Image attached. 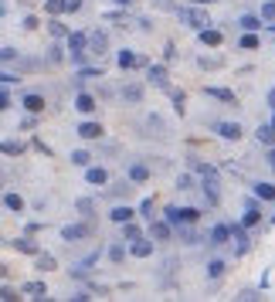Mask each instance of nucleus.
I'll use <instances>...</instances> for the list:
<instances>
[{
    "mask_svg": "<svg viewBox=\"0 0 275 302\" xmlns=\"http://www.w3.org/2000/svg\"><path fill=\"white\" fill-rule=\"evenodd\" d=\"M177 17H180V21L187 24V27H190L194 34H197V31H204V27H214V21L207 17L204 7H201V4H190V0H187L183 7H177Z\"/></svg>",
    "mask_w": 275,
    "mask_h": 302,
    "instance_id": "obj_1",
    "label": "nucleus"
},
{
    "mask_svg": "<svg viewBox=\"0 0 275 302\" xmlns=\"http://www.w3.org/2000/svg\"><path fill=\"white\" fill-rule=\"evenodd\" d=\"M163 217L173 228H180V224H197L201 221V211L197 207H177V204H170V207H163Z\"/></svg>",
    "mask_w": 275,
    "mask_h": 302,
    "instance_id": "obj_2",
    "label": "nucleus"
},
{
    "mask_svg": "<svg viewBox=\"0 0 275 302\" xmlns=\"http://www.w3.org/2000/svg\"><path fill=\"white\" fill-rule=\"evenodd\" d=\"M252 228H245L241 221L231 224V241H234V258H245L248 251H252V235H248Z\"/></svg>",
    "mask_w": 275,
    "mask_h": 302,
    "instance_id": "obj_3",
    "label": "nucleus"
},
{
    "mask_svg": "<svg viewBox=\"0 0 275 302\" xmlns=\"http://www.w3.org/2000/svg\"><path fill=\"white\" fill-rule=\"evenodd\" d=\"M262 197H245V211H241V224H245V228H258V224H262Z\"/></svg>",
    "mask_w": 275,
    "mask_h": 302,
    "instance_id": "obj_4",
    "label": "nucleus"
},
{
    "mask_svg": "<svg viewBox=\"0 0 275 302\" xmlns=\"http://www.w3.org/2000/svg\"><path fill=\"white\" fill-rule=\"evenodd\" d=\"M115 65L123 68V71H136V68H149V61L143 55H136L133 48H119L115 51Z\"/></svg>",
    "mask_w": 275,
    "mask_h": 302,
    "instance_id": "obj_5",
    "label": "nucleus"
},
{
    "mask_svg": "<svg viewBox=\"0 0 275 302\" xmlns=\"http://www.w3.org/2000/svg\"><path fill=\"white\" fill-rule=\"evenodd\" d=\"M211 129H214L221 139H228V143H238L241 136H245L241 123H231V119H214V123H211Z\"/></svg>",
    "mask_w": 275,
    "mask_h": 302,
    "instance_id": "obj_6",
    "label": "nucleus"
},
{
    "mask_svg": "<svg viewBox=\"0 0 275 302\" xmlns=\"http://www.w3.org/2000/svg\"><path fill=\"white\" fill-rule=\"evenodd\" d=\"M75 133H78V139H85V143H95V139H102V136H105V126L95 123V119H85V123L75 126Z\"/></svg>",
    "mask_w": 275,
    "mask_h": 302,
    "instance_id": "obj_7",
    "label": "nucleus"
},
{
    "mask_svg": "<svg viewBox=\"0 0 275 302\" xmlns=\"http://www.w3.org/2000/svg\"><path fill=\"white\" fill-rule=\"evenodd\" d=\"M201 191H204L207 207H218L221 204V177H201Z\"/></svg>",
    "mask_w": 275,
    "mask_h": 302,
    "instance_id": "obj_8",
    "label": "nucleus"
},
{
    "mask_svg": "<svg viewBox=\"0 0 275 302\" xmlns=\"http://www.w3.org/2000/svg\"><path fill=\"white\" fill-rule=\"evenodd\" d=\"M92 79H105V68L102 65H85V68H75V75H71L75 89H85V82H92Z\"/></svg>",
    "mask_w": 275,
    "mask_h": 302,
    "instance_id": "obj_9",
    "label": "nucleus"
},
{
    "mask_svg": "<svg viewBox=\"0 0 275 302\" xmlns=\"http://www.w3.org/2000/svg\"><path fill=\"white\" fill-rule=\"evenodd\" d=\"M231 241V224L228 221H218L211 231H207V245L211 248H224Z\"/></svg>",
    "mask_w": 275,
    "mask_h": 302,
    "instance_id": "obj_10",
    "label": "nucleus"
},
{
    "mask_svg": "<svg viewBox=\"0 0 275 302\" xmlns=\"http://www.w3.org/2000/svg\"><path fill=\"white\" fill-rule=\"evenodd\" d=\"M126 177L139 187V183H146V180L153 177V170H149V163H143V160H129L126 163Z\"/></svg>",
    "mask_w": 275,
    "mask_h": 302,
    "instance_id": "obj_11",
    "label": "nucleus"
},
{
    "mask_svg": "<svg viewBox=\"0 0 275 302\" xmlns=\"http://www.w3.org/2000/svg\"><path fill=\"white\" fill-rule=\"evenodd\" d=\"M173 231H177V228H173L167 217H153V221H149V238H153V241H170Z\"/></svg>",
    "mask_w": 275,
    "mask_h": 302,
    "instance_id": "obj_12",
    "label": "nucleus"
},
{
    "mask_svg": "<svg viewBox=\"0 0 275 302\" xmlns=\"http://www.w3.org/2000/svg\"><path fill=\"white\" fill-rule=\"evenodd\" d=\"M71 105H75V109H78L82 116H92V112L99 109V99H95V95H92V92L78 89V92H75V102H71Z\"/></svg>",
    "mask_w": 275,
    "mask_h": 302,
    "instance_id": "obj_13",
    "label": "nucleus"
},
{
    "mask_svg": "<svg viewBox=\"0 0 275 302\" xmlns=\"http://www.w3.org/2000/svg\"><path fill=\"white\" fill-rule=\"evenodd\" d=\"M119 102H123V105H139V102H143V85H139V82H126V85L119 89Z\"/></svg>",
    "mask_w": 275,
    "mask_h": 302,
    "instance_id": "obj_14",
    "label": "nucleus"
},
{
    "mask_svg": "<svg viewBox=\"0 0 275 302\" xmlns=\"http://www.w3.org/2000/svg\"><path fill=\"white\" fill-rule=\"evenodd\" d=\"M58 235H61V241L75 245V241H82V238H89V235H92V228H89V224H65Z\"/></svg>",
    "mask_w": 275,
    "mask_h": 302,
    "instance_id": "obj_15",
    "label": "nucleus"
},
{
    "mask_svg": "<svg viewBox=\"0 0 275 302\" xmlns=\"http://www.w3.org/2000/svg\"><path fill=\"white\" fill-rule=\"evenodd\" d=\"M17 292H21V295H27V299H48V285H45L41 279L21 282V285H17Z\"/></svg>",
    "mask_w": 275,
    "mask_h": 302,
    "instance_id": "obj_16",
    "label": "nucleus"
},
{
    "mask_svg": "<svg viewBox=\"0 0 275 302\" xmlns=\"http://www.w3.org/2000/svg\"><path fill=\"white\" fill-rule=\"evenodd\" d=\"M187 170H194L197 177H221L218 167H214V163H207V160H201V157H187Z\"/></svg>",
    "mask_w": 275,
    "mask_h": 302,
    "instance_id": "obj_17",
    "label": "nucleus"
},
{
    "mask_svg": "<svg viewBox=\"0 0 275 302\" xmlns=\"http://www.w3.org/2000/svg\"><path fill=\"white\" fill-rule=\"evenodd\" d=\"M85 183H89V187H109V170L95 167V163L85 167Z\"/></svg>",
    "mask_w": 275,
    "mask_h": 302,
    "instance_id": "obj_18",
    "label": "nucleus"
},
{
    "mask_svg": "<svg viewBox=\"0 0 275 302\" xmlns=\"http://www.w3.org/2000/svg\"><path fill=\"white\" fill-rule=\"evenodd\" d=\"M136 217H139V211L129 207V204H115L112 211H109V221L112 224H126V221H136Z\"/></svg>",
    "mask_w": 275,
    "mask_h": 302,
    "instance_id": "obj_19",
    "label": "nucleus"
},
{
    "mask_svg": "<svg viewBox=\"0 0 275 302\" xmlns=\"http://www.w3.org/2000/svg\"><path fill=\"white\" fill-rule=\"evenodd\" d=\"M7 245H11V248H17L21 255H34V258L41 255V248L34 245V238H31V235H17V238H11Z\"/></svg>",
    "mask_w": 275,
    "mask_h": 302,
    "instance_id": "obj_20",
    "label": "nucleus"
},
{
    "mask_svg": "<svg viewBox=\"0 0 275 302\" xmlns=\"http://www.w3.org/2000/svg\"><path fill=\"white\" fill-rule=\"evenodd\" d=\"M153 248H156L153 238H136V241H129V255L133 258H153Z\"/></svg>",
    "mask_w": 275,
    "mask_h": 302,
    "instance_id": "obj_21",
    "label": "nucleus"
},
{
    "mask_svg": "<svg viewBox=\"0 0 275 302\" xmlns=\"http://www.w3.org/2000/svg\"><path fill=\"white\" fill-rule=\"evenodd\" d=\"M204 95H207V99L224 102V105H238V95H234L231 89H221V85H204Z\"/></svg>",
    "mask_w": 275,
    "mask_h": 302,
    "instance_id": "obj_22",
    "label": "nucleus"
},
{
    "mask_svg": "<svg viewBox=\"0 0 275 302\" xmlns=\"http://www.w3.org/2000/svg\"><path fill=\"white\" fill-rule=\"evenodd\" d=\"M234 24H238L241 31H258V34H262V31H265V24H268V21H265L262 14H241V17H238Z\"/></svg>",
    "mask_w": 275,
    "mask_h": 302,
    "instance_id": "obj_23",
    "label": "nucleus"
},
{
    "mask_svg": "<svg viewBox=\"0 0 275 302\" xmlns=\"http://www.w3.org/2000/svg\"><path fill=\"white\" fill-rule=\"evenodd\" d=\"M146 79L153 82L156 89H170V85H167V79H170V75H167V65H160V61H153V65L146 68Z\"/></svg>",
    "mask_w": 275,
    "mask_h": 302,
    "instance_id": "obj_24",
    "label": "nucleus"
},
{
    "mask_svg": "<svg viewBox=\"0 0 275 302\" xmlns=\"http://www.w3.org/2000/svg\"><path fill=\"white\" fill-rule=\"evenodd\" d=\"M21 105H24L27 112H34V116H41L48 102H45V95H37V92H24V95H21Z\"/></svg>",
    "mask_w": 275,
    "mask_h": 302,
    "instance_id": "obj_25",
    "label": "nucleus"
},
{
    "mask_svg": "<svg viewBox=\"0 0 275 302\" xmlns=\"http://www.w3.org/2000/svg\"><path fill=\"white\" fill-rule=\"evenodd\" d=\"M89 48H92V55H105V51H109V31H92Z\"/></svg>",
    "mask_w": 275,
    "mask_h": 302,
    "instance_id": "obj_26",
    "label": "nucleus"
},
{
    "mask_svg": "<svg viewBox=\"0 0 275 302\" xmlns=\"http://www.w3.org/2000/svg\"><path fill=\"white\" fill-rule=\"evenodd\" d=\"M252 194H255V197H262L265 204H275V183H268V180H255Z\"/></svg>",
    "mask_w": 275,
    "mask_h": 302,
    "instance_id": "obj_27",
    "label": "nucleus"
},
{
    "mask_svg": "<svg viewBox=\"0 0 275 302\" xmlns=\"http://www.w3.org/2000/svg\"><path fill=\"white\" fill-rule=\"evenodd\" d=\"M255 139H258V146H262V149L275 146V126H272V123H262L258 129H255Z\"/></svg>",
    "mask_w": 275,
    "mask_h": 302,
    "instance_id": "obj_28",
    "label": "nucleus"
},
{
    "mask_svg": "<svg viewBox=\"0 0 275 302\" xmlns=\"http://www.w3.org/2000/svg\"><path fill=\"white\" fill-rule=\"evenodd\" d=\"M48 34H51L55 41H65V37L71 34V27L61 21V17H48Z\"/></svg>",
    "mask_w": 275,
    "mask_h": 302,
    "instance_id": "obj_29",
    "label": "nucleus"
},
{
    "mask_svg": "<svg viewBox=\"0 0 275 302\" xmlns=\"http://www.w3.org/2000/svg\"><path fill=\"white\" fill-rule=\"evenodd\" d=\"M197 41L207 48H221V41H224V34L218 31V27H204V31H197Z\"/></svg>",
    "mask_w": 275,
    "mask_h": 302,
    "instance_id": "obj_30",
    "label": "nucleus"
},
{
    "mask_svg": "<svg viewBox=\"0 0 275 302\" xmlns=\"http://www.w3.org/2000/svg\"><path fill=\"white\" fill-rule=\"evenodd\" d=\"M65 45H68V51H92L89 48V34L85 31H71L68 37H65Z\"/></svg>",
    "mask_w": 275,
    "mask_h": 302,
    "instance_id": "obj_31",
    "label": "nucleus"
},
{
    "mask_svg": "<svg viewBox=\"0 0 275 302\" xmlns=\"http://www.w3.org/2000/svg\"><path fill=\"white\" fill-rule=\"evenodd\" d=\"M126 245H129V241H123V238H119V241H112V245L105 248V255H109V261H112V265H123V261H126Z\"/></svg>",
    "mask_w": 275,
    "mask_h": 302,
    "instance_id": "obj_32",
    "label": "nucleus"
},
{
    "mask_svg": "<svg viewBox=\"0 0 275 302\" xmlns=\"http://www.w3.org/2000/svg\"><path fill=\"white\" fill-rule=\"evenodd\" d=\"M4 207H7L11 214H24V207H27V204H24V197H21L17 191H7V194H4Z\"/></svg>",
    "mask_w": 275,
    "mask_h": 302,
    "instance_id": "obj_33",
    "label": "nucleus"
},
{
    "mask_svg": "<svg viewBox=\"0 0 275 302\" xmlns=\"http://www.w3.org/2000/svg\"><path fill=\"white\" fill-rule=\"evenodd\" d=\"M133 187H136V183H133L129 177H123L119 183H112V187L105 191V197H129V191H133Z\"/></svg>",
    "mask_w": 275,
    "mask_h": 302,
    "instance_id": "obj_34",
    "label": "nucleus"
},
{
    "mask_svg": "<svg viewBox=\"0 0 275 302\" xmlns=\"http://www.w3.org/2000/svg\"><path fill=\"white\" fill-rule=\"evenodd\" d=\"M119 238L123 241H136V238H143V228L136 221H126V224H119Z\"/></svg>",
    "mask_w": 275,
    "mask_h": 302,
    "instance_id": "obj_35",
    "label": "nucleus"
},
{
    "mask_svg": "<svg viewBox=\"0 0 275 302\" xmlns=\"http://www.w3.org/2000/svg\"><path fill=\"white\" fill-rule=\"evenodd\" d=\"M224 272H228V261H224V258H211V261H207V279L211 282H218Z\"/></svg>",
    "mask_w": 275,
    "mask_h": 302,
    "instance_id": "obj_36",
    "label": "nucleus"
},
{
    "mask_svg": "<svg viewBox=\"0 0 275 302\" xmlns=\"http://www.w3.org/2000/svg\"><path fill=\"white\" fill-rule=\"evenodd\" d=\"M61 61H68V45H48V65H61Z\"/></svg>",
    "mask_w": 275,
    "mask_h": 302,
    "instance_id": "obj_37",
    "label": "nucleus"
},
{
    "mask_svg": "<svg viewBox=\"0 0 275 302\" xmlns=\"http://www.w3.org/2000/svg\"><path fill=\"white\" fill-rule=\"evenodd\" d=\"M197 68H204V71H218V68H224V58H218V55H201V58H197Z\"/></svg>",
    "mask_w": 275,
    "mask_h": 302,
    "instance_id": "obj_38",
    "label": "nucleus"
},
{
    "mask_svg": "<svg viewBox=\"0 0 275 302\" xmlns=\"http://www.w3.org/2000/svg\"><path fill=\"white\" fill-rule=\"evenodd\" d=\"M45 14H48V17H61V14H68V0H45Z\"/></svg>",
    "mask_w": 275,
    "mask_h": 302,
    "instance_id": "obj_39",
    "label": "nucleus"
},
{
    "mask_svg": "<svg viewBox=\"0 0 275 302\" xmlns=\"http://www.w3.org/2000/svg\"><path fill=\"white\" fill-rule=\"evenodd\" d=\"M258 45H262L258 31H245V34L238 37V48H241V51H252V48H258Z\"/></svg>",
    "mask_w": 275,
    "mask_h": 302,
    "instance_id": "obj_40",
    "label": "nucleus"
},
{
    "mask_svg": "<svg viewBox=\"0 0 275 302\" xmlns=\"http://www.w3.org/2000/svg\"><path fill=\"white\" fill-rule=\"evenodd\" d=\"M75 211L89 221V217H95V201H92V197H78V201H75Z\"/></svg>",
    "mask_w": 275,
    "mask_h": 302,
    "instance_id": "obj_41",
    "label": "nucleus"
},
{
    "mask_svg": "<svg viewBox=\"0 0 275 302\" xmlns=\"http://www.w3.org/2000/svg\"><path fill=\"white\" fill-rule=\"evenodd\" d=\"M177 235H180L183 245H197V241H207V238H201L197 231H190V224H180V228H177Z\"/></svg>",
    "mask_w": 275,
    "mask_h": 302,
    "instance_id": "obj_42",
    "label": "nucleus"
},
{
    "mask_svg": "<svg viewBox=\"0 0 275 302\" xmlns=\"http://www.w3.org/2000/svg\"><path fill=\"white\" fill-rule=\"evenodd\" d=\"M71 167H82V170H85V167H92V153H89V149H71Z\"/></svg>",
    "mask_w": 275,
    "mask_h": 302,
    "instance_id": "obj_43",
    "label": "nucleus"
},
{
    "mask_svg": "<svg viewBox=\"0 0 275 302\" xmlns=\"http://www.w3.org/2000/svg\"><path fill=\"white\" fill-rule=\"evenodd\" d=\"M136 211H139V217H143V221H153V217H156V214H153V211H156V204H153V197H143Z\"/></svg>",
    "mask_w": 275,
    "mask_h": 302,
    "instance_id": "obj_44",
    "label": "nucleus"
},
{
    "mask_svg": "<svg viewBox=\"0 0 275 302\" xmlns=\"http://www.w3.org/2000/svg\"><path fill=\"white\" fill-rule=\"evenodd\" d=\"M89 55H92V51H68L71 68H85V65H89Z\"/></svg>",
    "mask_w": 275,
    "mask_h": 302,
    "instance_id": "obj_45",
    "label": "nucleus"
},
{
    "mask_svg": "<svg viewBox=\"0 0 275 302\" xmlns=\"http://www.w3.org/2000/svg\"><path fill=\"white\" fill-rule=\"evenodd\" d=\"M262 292H265L262 285H258V289H241L234 299H241V302H258V299H262Z\"/></svg>",
    "mask_w": 275,
    "mask_h": 302,
    "instance_id": "obj_46",
    "label": "nucleus"
},
{
    "mask_svg": "<svg viewBox=\"0 0 275 302\" xmlns=\"http://www.w3.org/2000/svg\"><path fill=\"white\" fill-rule=\"evenodd\" d=\"M37 269H41V272H51V269H58L55 255H48V251H41V255H37Z\"/></svg>",
    "mask_w": 275,
    "mask_h": 302,
    "instance_id": "obj_47",
    "label": "nucleus"
},
{
    "mask_svg": "<svg viewBox=\"0 0 275 302\" xmlns=\"http://www.w3.org/2000/svg\"><path fill=\"white\" fill-rule=\"evenodd\" d=\"M177 191H194V170H187L177 177Z\"/></svg>",
    "mask_w": 275,
    "mask_h": 302,
    "instance_id": "obj_48",
    "label": "nucleus"
},
{
    "mask_svg": "<svg viewBox=\"0 0 275 302\" xmlns=\"http://www.w3.org/2000/svg\"><path fill=\"white\" fill-rule=\"evenodd\" d=\"M0 58H4V65H14V58H21V51H17L14 45H4L0 48Z\"/></svg>",
    "mask_w": 275,
    "mask_h": 302,
    "instance_id": "obj_49",
    "label": "nucleus"
},
{
    "mask_svg": "<svg viewBox=\"0 0 275 302\" xmlns=\"http://www.w3.org/2000/svg\"><path fill=\"white\" fill-rule=\"evenodd\" d=\"M258 14L272 24V21H275V0H262V11H258Z\"/></svg>",
    "mask_w": 275,
    "mask_h": 302,
    "instance_id": "obj_50",
    "label": "nucleus"
},
{
    "mask_svg": "<svg viewBox=\"0 0 275 302\" xmlns=\"http://www.w3.org/2000/svg\"><path fill=\"white\" fill-rule=\"evenodd\" d=\"M170 99H173V109L183 116V105H187V92H170Z\"/></svg>",
    "mask_w": 275,
    "mask_h": 302,
    "instance_id": "obj_51",
    "label": "nucleus"
},
{
    "mask_svg": "<svg viewBox=\"0 0 275 302\" xmlns=\"http://www.w3.org/2000/svg\"><path fill=\"white\" fill-rule=\"evenodd\" d=\"M24 153V143H4V157H17Z\"/></svg>",
    "mask_w": 275,
    "mask_h": 302,
    "instance_id": "obj_52",
    "label": "nucleus"
},
{
    "mask_svg": "<svg viewBox=\"0 0 275 302\" xmlns=\"http://www.w3.org/2000/svg\"><path fill=\"white\" fill-rule=\"evenodd\" d=\"M0 79H4V85H14V82H21V75H14L11 65H4V75H0Z\"/></svg>",
    "mask_w": 275,
    "mask_h": 302,
    "instance_id": "obj_53",
    "label": "nucleus"
},
{
    "mask_svg": "<svg viewBox=\"0 0 275 302\" xmlns=\"http://www.w3.org/2000/svg\"><path fill=\"white\" fill-rule=\"evenodd\" d=\"M177 55H180V51H177V45H173V41H167V48H163V58H167V61H173Z\"/></svg>",
    "mask_w": 275,
    "mask_h": 302,
    "instance_id": "obj_54",
    "label": "nucleus"
},
{
    "mask_svg": "<svg viewBox=\"0 0 275 302\" xmlns=\"http://www.w3.org/2000/svg\"><path fill=\"white\" fill-rule=\"evenodd\" d=\"M71 299H75V302H89L92 292H89V289H78V292H71Z\"/></svg>",
    "mask_w": 275,
    "mask_h": 302,
    "instance_id": "obj_55",
    "label": "nucleus"
},
{
    "mask_svg": "<svg viewBox=\"0 0 275 302\" xmlns=\"http://www.w3.org/2000/svg\"><path fill=\"white\" fill-rule=\"evenodd\" d=\"M34 27H37V17H34V14H27V17H24V31H34Z\"/></svg>",
    "mask_w": 275,
    "mask_h": 302,
    "instance_id": "obj_56",
    "label": "nucleus"
},
{
    "mask_svg": "<svg viewBox=\"0 0 275 302\" xmlns=\"http://www.w3.org/2000/svg\"><path fill=\"white\" fill-rule=\"evenodd\" d=\"M85 7V0H68V14H78Z\"/></svg>",
    "mask_w": 275,
    "mask_h": 302,
    "instance_id": "obj_57",
    "label": "nucleus"
},
{
    "mask_svg": "<svg viewBox=\"0 0 275 302\" xmlns=\"http://www.w3.org/2000/svg\"><path fill=\"white\" fill-rule=\"evenodd\" d=\"M265 157H268V167H272V173H275V146H268V149H265Z\"/></svg>",
    "mask_w": 275,
    "mask_h": 302,
    "instance_id": "obj_58",
    "label": "nucleus"
},
{
    "mask_svg": "<svg viewBox=\"0 0 275 302\" xmlns=\"http://www.w3.org/2000/svg\"><path fill=\"white\" fill-rule=\"evenodd\" d=\"M0 299H4V302H11V299H17V295H14L11 285H4V295H0Z\"/></svg>",
    "mask_w": 275,
    "mask_h": 302,
    "instance_id": "obj_59",
    "label": "nucleus"
},
{
    "mask_svg": "<svg viewBox=\"0 0 275 302\" xmlns=\"http://www.w3.org/2000/svg\"><path fill=\"white\" fill-rule=\"evenodd\" d=\"M268 109H275V89H268Z\"/></svg>",
    "mask_w": 275,
    "mask_h": 302,
    "instance_id": "obj_60",
    "label": "nucleus"
},
{
    "mask_svg": "<svg viewBox=\"0 0 275 302\" xmlns=\"http://www.w3.org/2000/svg\"><path fill=\"white\" fill-rule=\"evenodd\" d=\"M190 4H201V7H211V4H218V0H190Z\"/></svg>",
    "mask_w": 275,
    "mask_h": 302,
    "instance_id": "obj_61",
    "label": "nucleus"
},
{
    "mask_svg": "<svg viewBox=\"0 0 275 302\" xmlns=\"http://www.w3.org/2000/svg\"><path fill=\"white\" fill-rule=\"evenodd\" d=\"M115 7H129V4H133V0H112Z\"/></svg>",
    "mask_w": 275,
    "mask_h": 302,
    "instance_id": "obj_62",
    "label": "nucleus"
},
{
    "mask_svg": "<svg viewBox=\"0 0 275 302\" xmlns=\"http://www.w3.org/2000/svg\"><path fill=\"white\" fill-rule=\"evenodd\" d=\"M268 224H275V214H268Z\"/></svg>",
    "mask_w": 275,
    "mask_h": 302,
    "instance_id": "obj_63",
    "label": "nucleus"
},
{
    "mask_svg": "<svg viewBox=\"0 0 275 302\" xmlns=\"http://www.w3.org/2000/svg\"><path fill=\"white\" fill-rule=\"evenodd\" d=\"M272 126H275V109H272Z\"/></svg>",
    "mask_w": 275,
    "mask_h": 302,
    "instance_id": "obj_64",
    "label": "nucleus"
}]
</instances>
